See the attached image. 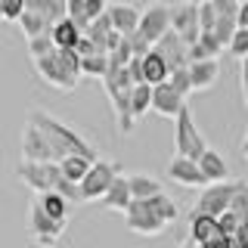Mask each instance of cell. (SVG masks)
Segmentation results:
<instances>
[{"instance_id": "8d00e7d4", "label": "cell", "mask_w": 248, "mask_h": 248, "mask_svg": "<svg viewBox=\"0 0 248 248\" xmlns=\"http://www.w3.org/2000/svg\"><path fill=\"white\" fill-rule=\"evenodd\" d=\"M0 3H3V19H10V22H19L28 10L25 0H0Z\"/></svg>"}, {"instance_id": "8fae6325", "label": "cell", "mask_w": 248, "mask_h": 248, "mask_svg": "<svg viewBox=\"0 0 248 248\" xmlns=\"http://www.w3.org/2000/svg\"><path fill=\"white\" fill-rule=\"evenodd\" d=\"M124 227L130 232H137V236H161L170 223H165L158 214H152L146 202H134L127 208V214H124Z\"/></svg>"}, {"instance_id": "ee69618b", "label": "cell", "mask_w": 248, "mask_h": 248, "mask_svg": "<svg viewBox=\"0 0 248 248\" xmlns=\"http://www.w3.org/2000/svg\"><path fill=\"white\" fill-rule=\"evenodd\" d=\"M242 90L248 96V59H242Z\"/></svg>"}, {"instance_id": "1f68e13d", "label": "cell", "mask_w": 248, "mask_h": 248, "mask_svg": "<svg viewBox=\"0 0 248 248\" xmlns=\"http://www.w3.org/2000/svg\"><path fill=\"white\" fill-rule=\"evenodd\" d=\"M65 16L78 25V31H81V34H87L90 25H93L90 16H87V3H84V0H68V13H65Z\"/></svg>"}, {"instance_id": "836d02e7", "label": "cell", "mask_w": 248, "mask_h": 248, "mask_svg": "<svg viewBox=\"0 0 248 248\" xmlns=\"http://www.w3.org/2000/svg\"><path fill=\"white\" fill-rule=\"evenodd\" d=\"M217 19H220V16H217L211 0L199 3V28H202V34H211V31L217 28Z\"/></svg>"}, {"instance_id": "30bf717a", "label": "cell", "mask_w": 248, "mask_h": 248, "mask_svg": "<svg viewBox=\"0 0 248 248\" xmlns=\"http://www.w3.org/2000/svg\"><path fill=\"white\" fill-rule=\"evenodd\" d=\"M168 31H170V3H161V0L158 3H149L143 10V22H140L137 34L155 50V44H158Z\"/></svg>"}, {"instance_id": "ffe728a7", "label": "cell", "mask_w": 248, "mask_h": 248, "mask_svg": "<svg viewBox=\"0 0 248 248\" xmlns=\"http://www.w3.org/2000/svg\"><path fill=\"white\" fill-rule=\"evenodd\" d=\"M189 78H192V87L199 90H211L220 78V62L217 59H208V62H192L189 65Z\"/></svg>"}, {"instance_id": "277c9868", "label": "cell", "mask_w": 248, "mask_h": 248, "mask_svg": "<svg viewBox=\"0 0 248 248\" xmlns=\"http://www.w3.org/2000/svg\"><path fill=\"white\" fill-rule=\"evenodd\" d=\"M34 68H37V75H41L44 81L50 84V87H56V90H62V93L75 90L78 81H81V75H84L81 56H78L75 50H53L50 56L37 59Z\"/></svg>"}, {"instance_id": "c3c4849f", "label": "cell", "mask_w": 248, "mask_h": 248, "mask_svg": "<svg viewBox=\"0 0 248 248\" xmlns=\"http://www.w3.org/2000/svg\"><path fill=\"white\" fill-rule=\"evenodd\" d=\"M0 19H3V3H0Z\"/></svg>"}, {"instance_id": "d590c367", "label": "cell", "mask_w": 248, "mask_h": 248, "mask_svg": "<svg viewBox=\"0 0 248 248\" xmlns=\"http://www.w3.org/2000/svg\"><path fill=\"white\" fill-rule=\"evenodd\" d=\"M230 56H236L239 62L242 59H248V28H239L236 34H232V41H230Z\"/></svg>"}, {"instance_id": "e575fe53", "label": "cell", "mask_w": 248, "mask_h": 248, "mask_svg": "<svg viewBox=\"0 0 248 248\" xmlns=\"http://www.w3.org/2000/svg\"><path fill=\"white\" fill-rule=\"evenodd\" d=\"M170 87L180 93L183 99L189 96V93H196V87H192V78H189V68H177V72H170Z\"/></svg>"}, {"instance_id": "5bb4252c", "label": "cell", "mask_w": 248, "mask_h": 248, "mask_svg": "<svg viewBox=\"0 0 248 248\" xmlns=\"http://www.w3.org/2000/svg\"><path fill=\"white\" fill-rule=\"evenodd\" d=\"M108 19H112V25L121 37H134L140 31V22H143V10L127 3V0H118V3L108 6Z\"/></svg>"}, {"instance_id": "ab89813d", "label": "cell", "mask_w": 248, "mask_h": 248, "mask_svg": "<svg viewBox=\"0 0 248 248\" xmlns=\"http://www.w3.org/2000/svg\"><path fill=\"white\" fill-rule=\"evenodd\" d=\"M127 72H130V78H134V84H146V75H143V56H134V59H130Z\"/></svg>"}, {"instance_id": "d6986e66", "label": "cell", "mask_w": 248, "mask_h": 248, "mask_svg": "<svg viewBox=\"0 0 248 248\" xmlns=\"http://www.w3.org/2000/svg\"><path fill=\"white\" fill-rule=\"evenodd\" d=\"M127 183H130V192H134V202H146V199H155V196L165 192L161 180H155V177L146 174V170H134V174H127Z\"/></svg>"}, {"instance_id": "9c48e42d", "label": "cell", "mask_w": 248, "mask_h": 248, "mask_svg": "<svg viewBox=\"0 0 248 248\" xmlns=\"http://www.w3.org/2000/svg\"><path fill=\"white\" fill-rule=\"evenodd\" d=\"M22 161H34V165H59V155L53 149V143L46 140V134L34 124H25L22 130Z\"/></svg>"}, {"instance_id": "7a4b0ae2", "label": "cell", "mask_w": 248, "mask_h": 248, "mask_svg": "<svg viewBox=\"0 0 248 248\" xmlns=\"http://www.w3.org/2000/svg\"><path fill=\"white\" fill-rule=\"evenodd\" d=\"M19 180L34 189V196H46V192H56V196H65L68 202H84L81 199V186L68 183L62 168L53 161V165H34V161H22L19 165Z\"/></svg>"}, {"instance_id": "ba28073f", "label": "cell", "mask_w": 248, "mask_h": 248, "mask_svg": "<svg viewBox=\"0 0 248 248\" xmlns=\"http://www.w3.org/2000/svg\"><path fill=\"white\" fill-rule=\"evenodd\" d=\"M28 232H31V239H34L41 248H53L59 242V236L65 232V223H59V220H53L50 214L44 211V205L37 202V196L31 199V217H28Z\"/></svg>"}, {"instance_id": "7402d4cb", "label": "cell", "mask_w": 248, "mask_h": 248, "mask_svg": "<svg viewBox=\"0 0 248 248\" xmlns=\"http://www.w3.org/2000/svg\"><path fill=\"white\" fill-rule=\"evenodd\" d=\"M53 44H56V50H78V44H81V31H78V25L72 19H62V22H56V25H53Z\"/></svg>"}, {"instance_id": "7dc6e473", "label": "cell", "mask_w": 248, "mask_h": 248, "mask_svg": "<svg viewBox=\"0 0 248 248\" xmlns=\"http://www.w3.org/2000/svg\"><path fill=\"white\" fill-rule=\"evenodd\" d=\"M242 155H245V161H248V134H245V140H242Z\"/></svg>"}, {"instance_id": "e0dca14e", "label": "cell", "mask_w": 248, "mask_h": 248, "mask_svg": "<svg viewBox=\"0 0 248 248\" xmlns=\"http://www.w3.org/2000/svg\"><path fill=\"white\" fill-rule=\"evenodd\" d=\"M103 208H108V211H118V214H127V208L134 205V192H130V183L127 177H118V180L112 183V189L103 196V202H99Z\"/></svg>"}, {"instance_id": "52a82bcc", "label": "cell", "mask_w": 248, "mask_h": 248, "mask_svg": "<svg viewBox=\"0 0 248 248\" xmlns=\"http://www.w3.org/2000/svg\"><path fill=\"white\" fill-rule=\"evenodd\" d=\"M124 174L118 161H108V158H99L96 165L90 168V174L84 177L81 183V199L84 202H103V196L112 189V183Z\"/></svg>"}, {"instance_id": "5b68a950", "label": "cell", "mask_w": 248, "mask_h": 248, "mask_svg": "<svg viewBox=\"0 0 248 248\" xmlns=\"http://www.w3.org/2000/svg\"><path fill=\"white\" fill-rule=\"evenodd\" d=\"M242 189V180H227V183H211L202 189V196L196 199L189 214H205V217H223L232 208V199Z\"/></svg>"}, {"instance_id": "60d3db41", "label": "cell", "mask_w": 248, "mask_h": 248, "mask_svg": "<svg viewBox=\"0 0 248 248\" xmlns=\"http://www.w3.org/2000/svg\"><path fill=\"white\" fill-rule=\"evenodd\" d=\"M199 248H236V242H232V236H214L211 242H205V245H199Z\"/></svg>"}, {"instance_id": "f546056e", "label": "cell", "mask_w": 248, "mask_h": 248, "mask_svg": "<svg viewBox=\"0 0 248 248\" xmlns=\"http://www.w3.org/2000/svg\"><path fill=\"white\" fill-rule=\"evenodd\" d=\"M81 68L87 78H96V81H106L108 68H112V62H108L106 53H93V56H84L81 59Z\"/></svg>"}, {"instance_id": "ac0fdd59", "label": "cell", "mask_w": 248, "mask_h": 248, "mask_svg": "<svg viewBox=\"0 0 248 248\" xmlns=\"http://www.w3.org/2000/svg\"><path fill=\"white\" fill-rule=\"evenodd\" d=\"M199 168H202V174H205L208 186H211V183H227L230 180V165H227V158H223L217 149H208L205 155H202V158H199Z\"/></svg>"}, {"instance_id": "7bdbcfd3", "label": "cell", "mask_w": 248, "mask_h": 248, "mask_svg": "<svg viewBox=\"0 0 248 248\" xmlns=\"http://www.w3.org/2000/svg\"><path fill=\"white\" fill-rule=\"evenodd\" d=\"M239 28H248V0L239 6Z\"/></svg>"}, {"instance_id": "44dd1931", "label": "cell", "mask_w": 248, "mask_h": 248, "mask_svg": "<svg viewBox=\"0 0 248 248\" xmlns=\"http://www.w3.org/2000/svg\"><path fill=\"white\" fill-rule=\"evenodd\" d=\"M214 236H220V227H217L214 217H205V214H189V239L196 245H205L211 242Z\"/></svg>"}, {"instance_id": "b9f144b4", "label": "cell", "mask_w": 248, "mask_h": 248, "mask_svg": "<svg viewBox=\"0 0 248 248\" xmlns=\"http://www.w3.org/2000/svg\"><path fill=\"white\" fill-rule=\"evenodd\" d=\"M232 242H236V248H248V220H245L242 227L236 230V236H232Z\"/></svg>"}, {"instance_id": "74e56055", "label": "cell", "mask_w": 248, "mask_h": 248, "mask_svg": "<svg viewBox=\"0 0 248 248\" xmlns=\"http://www.w3.org/2000/svg\"><path fill=\"white\" fill-rule=\"evenodd\" d=\"M230 211L236 214L242 223L248 220V186H245V183H242V189H239V196L232 199V208H230Z\"/></svg>"}, {"instance_id": "4316f807", "label": "cell", "mask_w": 248, "mask_h": 248, "mask_svg": "<svg viewBox=\"0 0 248 248\" xmlns=\"http://www.w3.org/2000/svg\"><path fill=\"white\" fill-rule=\"evenodd\" d=\"M37 202L44 205V211L53 217V220L59 223H68V208H72V202L65 196H56V192H46V196H37Z\"/></svg>"}, {"instance_id": "f907efd6", "label": "cell", "mask_w": 248, "mask_h": 248, "mask_svg": "<svg viewBox=\"0 0 248 248\" xmlns=\"http://www.w3.org/2000/svg\"><path fill=\"white\" fill-rule=\"evenodd\" d=\"M239 3H245V0H239Z\"/></svg>"}, {"instance_id": "2e32d148", "label": "cell", "mask_w": 248, "mask_h": 248, "mask_svg": "<svg viewBox=\"0 0 248 248\" xmlns=\"http://www.w3.org/2000/svg\"><path fill=\"white\" fill-rule=\"evenodd\" d=\"M186 106H189V103H186L180 93L170 87V81L158 84V87H152V112H155V115H161V118H174V121H177V115H180Z\"/></svg>"}, {"instance_id": "d6a6232c", "label": "cell", "mask_w": 248, "mask_h": 248, "mask_svg": "<svg viewBox=\"0 0 248 248\" xmlns=\"http://www.w3.org/2000/svg\"><path fill=\"white\" fill-rule=\"evenodd\" d=\"M53 50H56V44H53V34H50V31H46V34H41V37H34V41H28V56H31V62L50 56Z\"/></svg>"}, {"instance_id": "f6af8a7d", "label": "cell", "mask_w": 248, "mask_h": 248, "mask_svg": "<svg viewBox=\"0 0 248 248\" xmlns=\"http://www.w3.org/2000/svg\"><path fill=\"white\" fill-rule=\"evenodd\" d=\"M177 3H196L199 6V3H205V0H170V6H177Z\"/></svg>"}, {"instance_id": "6da1fadb", "label": "cell", "mask_w": 248, "mask_h": 248, "mask_svg": "<svg viewBox=\"0 0 248 248\" xmlns=\"http://www.w3.org/2000/svg\"><path fill=\"white\" fill-rule=\"evenodd\" d=\"M28 124H34V127H41L46 134V140L53 143V149H56V155H59V161L68 158V155H81V158L99 161L96 146H93L87 137L78 134L72 124H65L62 118H56V115L44 112V108H31V112H28Z\"/></svg>"}, {"instance_id": "8992f818", "label": "cell", "mask_w": 248, "mask_h": 248, "mask_svg": "<svg viewBox=\"0 0 248 248\" xmlns=\"http://www.w3.org/2000/svg\"><path fill=\"white\" fill-rule=\"evenodd\" d=\"M174 146H177V155H183V158H192V161H199L202 155L211 149V146H208V140L202 137L199 124L192 121L189 106H186L183 112L177 115V121H174Z\"/></svg>"}, {"instance_id": "3957f363", "label": "cell", "mask_w": 248, "mask_h": 248, "mask_svg": "<svg viewBox=\"0 0 248 248\" xmlns=\"http://www.w3.org/2000/svg\"><path fill=\"white\" fill-rule=\"evenodd\" d=\"M103 87L108 93V99H112V112H115V124H118V134H130L134 130V103H130V96H134V78H130L127 68L121 65H112L103 81Z\"/></svg>"}, {"instance_id": "681fc988", "label": "cell", "mask_w": 248, "mask_h": 248, "mask_svg": "<svg viewBox=\"0 0 248 248\" xmlns=\"http://www.w3.org/2000/svg\"><path fill=\"white\" fill-rule=\"evenodd\" d=\"M245 106H248V96H245Z\"/></svg>"}, {"instance_id": "7c38bea8", "label": "cell", "mask_w": 248, "mask_h": 248, "mask_svg": "<svg viewBox=\"0 0 248 248\" xmlns=\"http://www.w3.org/2000/svg\"><path fill=\"white\" fill-rule=\"evenodd\" d=\"M170 31L183 37L186 46H196L199 37H202V28H199V6L196 3H177L170 6Z\"/></svg>"}, {"instance_id": "4fadbf2b", "label": "cell", "mask_w": 248, "mask_h": 248, "mask_svg": "<svg viewBox=\"0 0 248 248\" xmlns=\"http://www.w3.org/2000/svg\"><path fill=\"white\" fill-rule=\"evenodd\" d=\"M155 53H158L161 59L168 62L170 72H177V68H189V46L183 44V37L177 34V31H168L165 37H161L158 44H155Z\"/></svg>"}, {"instance_id": "d4e9b609", "label": "cell", "mask_w": 248, "mask_h": 248, "mask_svg": "<svg viewBox=\"0 0 248 248\" xmlns=\"http://www.w3.org/2000/svg\"><path fill=\"white\" fill-rule=\"evenodd\" d=\"M143 75H146V84L149 87H158V84H165L170 81V68H168V62L158 56V53H149V56H143Z\"/></svg>"}, {"instance_id": "484cf974", "label": "cell", "mask_w": 248, "mask_h": 248, "mask_svg": "<svg viewBox=\"0 0 248 248\" xmlns=\"http://www.w3.org/2000/svg\"><path fill=\"white\" fill-rule=\"evenodd\" d=\"M96 165V161H90V158H81V155H68V158H62L59 161V168H62V174H65V180L68 183H75V186H81L84 183V177L90 174V168Z\"/></svg>"}, {"instance_id": "83f0119b", "label": "cell", "mask_w": 248, "mask_h": 248, "mask_svg": "<svg viewBox=\"0 0 248 248\" xmlns=\"http://www.w3.org/2000/svg\"><path fill=\"white\" fill-rule=\"evenodd\" d=\"M19 28H22V34H25V41H34V37H41L46 34V31H53V25L44 19V16H37V13H28L19 19Z\"/></svg>"}, {"instance_id": "603a6c76", "label": "cell", "mask_w": 248, "mask_h": 248, "mask_svg": "<svg viewBox=\"0 0 248 248\" xmlns=\"http://www.w3.org/2000/svg\"><path fill=\"white\" fill-rule=\"evenodd\" d=\"M223 46H227V44H223L220 37L214 34V31H211V34H202V37H199V44H196V46H189V62H208V59H217V56L223 53Z\"/></svg>"}, {"instance_id": "f1b7e54d", "label": "cell", "mask_w": 248, "mask_h": 248, "mask_svg": "<svg viewBox=\"0 0 248 248\" xmlns=\"http://www.w3.org/2000/svg\"><path fill=\"white\" fill-rule=\"evenodd\" d=\"M146 205H149V211L158 214L165 223H174L177 214H180V211H177V202L170 199L168 192H161V196H155V199H146Z\"/></svg>"}, {"instance_id": "bcb514c9", "label": "cell", "mask_w": 248, "mask_h": 248, "mask_svg": "<svg viewBox=\"0 0 248 248\" xmlns=\"http://www.w3.org/2000/svg\"><path fill=\"white\" fill-rule=\"evenodd\" d=\"M177 248H199V245L192 242V239H186V242H180V245H177Z\"/></svg>"}, {"instance_id": "9a60e30c", "label": "cell", "mask_w": 248, "mask_h": 248, "mask_svg": "<svg viewBox=\"0 0 248 248\" xmlns=\"http://www.w3.org/2000/svg\"><path fill=\"white\" fill-rule=\"evenodd\" d=\"M168 177H170L174 183L186 186V189H196V186H208L205 174H202V168H199V161L183 158V155H174V158L168 161Z\"/></svg>"}, {"instance_id": "cb8c5ba5", "label": "cell", "mask_w": 248, "mask_h": 248, "mask_svg": "<svg viewBox=\"0 0 248 248\" xmlns=\"http://www.w3.org/2000/svg\"><path fill=\"white\" fill-rule=\"evenodd\" d=\"M25 3H28V13L44 16L50 25L62 22V19H65V13H68V0H25Z\"/></svg>"}, {"instance_id": "4dcf8cb0", "label": "cell", "mask_w": 248, "mask_h": 248, "mask_svg": "<svg viewBox=\"0 0 248 248\" xmlns=\"http://www.w3.org/2000/svg\"><path fill=\"white\" fill-rule=\"evenodd\" d=\"M130 103H134V118L137 121L143 118V115H149L152 112V87H149V84H137Z\"/></svg>"}, {"instance_id": "f35d334b", "label": "cell", "mask_w": 248, "mask_h": 248, "mask_svg": "<svg viewBox=\"0 0 248 248\" xmlns=\"http://www.w3.org/2000/svg\"><path fill=\"white\" fill-rule=\"evenodd\" d=\"M84 3H87V16H90V22H96L99 16H106L108 13V0H84Z\"/></svg>"}]
</instances>
